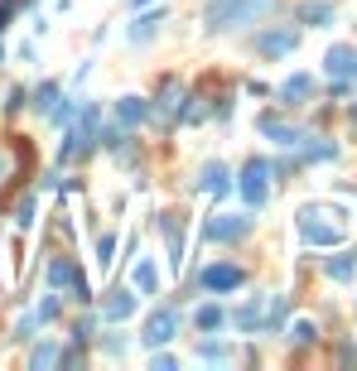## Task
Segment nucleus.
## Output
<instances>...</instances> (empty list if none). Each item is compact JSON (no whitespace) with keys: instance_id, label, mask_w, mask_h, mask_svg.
<instances>
[{"instance_id":"f03ea898","label":"nucleus","mask_w":357,"mask_h":371,"mask_svg":"<svg viewBox=\"0 0 357 371\" xmlns=\"http://www.w3.org/2000/svg\"><path fill=\"white\" fill-rule=\"evenodd\" d=\"M275 0H222L208 10V25L213 29H227V25H251V20H261V15H271Z\"/></svg>"},{"instance_id":"f8f14e48","label":"nucleus","mask_w":357,"mask_h":371,"mask_svg":"<svg viewBox=\"0 0 357 371\" xmlns=\"http://www.w3.org/2000/svg\"><path fill=\"white\" fill-rule=\"evenodd\" d=\"M329 20H333V5H329V0H304V5H300V25L324 29Z\"/></svg>"},{"instance_id":"4be33fe9","label":"nucleus","mask_w":357,"mask_h":371,"mask_svg":"<svg viewBox=\"0 0 357 371\" xmlns=\"http://www.w3.org/2000/svg\"><path fill=\"white\" fill-rule=\"evenodd\" d=\"M353 270H357V261H348V256L329 261V275H333V280H353Z\"/></svg>"},{"instance_id":"393cba45","label":"nucleus","mask_w":357,"mask_h":371,"mask_svg":"<svg viewBox=\"0 0 357 371\" xmlns=\"http://www.w3.org/2000/svg\"><path fill=\"white\" fill-rule=\"evenodd\" d=\"M198 357H208V362H222V357H227V347H218V343H208V347H198Z\"/></svg>"},{"instance_id":"4468645a","label":"nucleus","mask_w":357,"mask_h":371,"mask_svg":"<svg viewBox=\"0 0 357 371\" xmlns=\"http://www.w3.org/2000/svg\"><path fill=\"white\" fill-rule=\"evenodd\" d=\"M309 92H314V78H309V73H295V78H290V82H285V87H280V102L300 106L304 97H309Z\"/></svg>"},{"instance_id":"f257e3e1","label":"nucleus","mask_w":357,"mask_h":371,"mask_svg":"<svg viewBox=\"0 0 357 371\" xmlns=\"http://www.w3.org/2000/svg\"><path fill=\"white\" fill-rule=\"evenodd\" d=\"M343 232H348V222H343L338 208H304L300 212V237L314 241V246H333V241H343Z\"/></svg>"},{"instance_id":"1a4fd4ad","label":"nucleus","mask_w":357,"mask_h":371,"mask_svg":"<svg viewBox=\"0 0 357 371\" xmlns=\"http://www.w3.org/2000/svg\"><path fill=\"white\" fill-rule=\"evenodd\" d=\"M169 338H174V309H160V314L145 323V343L160 347V343H169Z\"/></svg>"},{"instance_id":"7ed1b4c3","label":"nucleus","mask_w":357,"mask_h":371,"mask_svg":"<svg viewBox=\"0 0 357 371\" xmlns=\"http://www.w3.org/2000/svg\"><path fill=\"white\" fill-rule=\"evenodd\" d=\"M266 174H271L266 159H251L247 169H242V198H247V208H261V203H266V193H271Z\"/></svg>"},{"instance_id":"6ab92c4d","label":"nucleus","mask_w":357,"mask_h":371,"mask_svg":"<svg viewBox=\"0 0 357 371\" xmlns=\"http://www.w3.org/2000/svg\"><path fill=\"white\" fill-rule=\"evenodd\" d=\"M222 309L218 304H203V309H198V314H193V323H198V328H203V333H213V328H222Z\"/></svg>"},{"instance_id":"9d476101","label":"nucleus","mask_w":357,"mask_h":371,"mask_svg":"<svg viewBox=\"0 0 357 371\" xmlns=\"http://www.w3.org/2000/svg\"><path fill=\"white\" fill-rule=\"evenodd\" d=\"M160 227H165V237H169V261L179 265V256H184V222H179V212H165Z\"/></svg>"},{"instance_id":"ddd939ff","label":"nucleus","mask_w":357,"mask_h":371,"mask_svg":"<svg viewBox=\"0 0 357 371\" xmlns=\"http://www.w3.org/2000/svg\"><path fill=\"white\" fill-rule=\"evenodd\" d=\"M140 121H145V102H140V97H126V102L116 106V131H131Z\"/></svg>"},{"instance_id":"423d86ee","label":"nucleus","mask_w":357,"mask_h":371,"mask_svg":"<svg viewBox=\"0 0 357 371\" xmlns=\"http://www.w3.org/2000/svg\"><path fill=\"white\" fill-rule=\"evenodd\" d=\"M198 285H203V290H237V285H242V270H237V265H208V270L198 275Z\"/></svg>"},{"instance_id":"9b49d317","label":"nucleus","mask_w":357,"mask_h":371,"mask_svg":"<svg viewBox=\"0 0 357 371\" xmlns=\"http://www.w3.org/2000/svg\"><path fill=\"white\" fill-rule=\"evenodd\" d=\"M261 135H271L275 145H300L304 140L295 126H285V121H275V116H261Z\"/></svg>"},{"instance_id":"39448f33","label":"nucleus","mask_w":357,"mask_h":371,"mask_svg":"<svg viewBox=\"0 0 357 371\" xmlns=\"http://www.w3.org/2000/svg\"><path fill=\"white\" fill-rule=\"evenodd\" d=\"M247 227H251V217H213L203 227V237L208 241H237V237H247Z\"/></svg>"},{"instance_id":"dca6fc26","label":"nucleus","mask_w":357,"mask_h":371,"mask_svg":"<svg viewBox=\"0 0 357 371\" xmlns=\"http://www.w3.org/2000/svg\"><path fill=\"white\" fill-rule=\"evenodd\" d=\"M256 49L271 53V58H275V53H290V49H295V34H290V29H280V34H275V29H271V34H261V44H256Z\"/></svg>"},{"instance_id":"0eeeda50","label":"nucleus","mask_w":357,"mask_h":371,"mask_svg":"<svg viewBox=\"0 0 357 371\" xmlns=\"http://www.w3.org/2000/svg\"><path fill=\"white\" fill-rule=\"evenodd\" d=\"M266 314H271V299H247V304H242V309L232 314V323H237L242 333H256V328H261V318H266Z\"/></svg>"},{"instance_id":"5701e85b","label":"nucleus","mask_w":357,"mask_h":371,"mask_svg":"<svg viewBox=\"0 0 357 371\" xmlns=\"http://www.w3.org/2000/svg\"><path fill=\"white\" fill-rule=\"evenodd\" d=\"M54 102H58V87H54V82L34 92V106H39V111H54Z\"/></svg>"},{"instance_id":"aec40b11","label":"nucleus","mask_w":357,"mask_h":371,"mask_svg":"<svg viewBox=\"0 0 357 371\" xmlns=\"http://www.w3.org/2000/svg\"><path fill=\"white\" fill-rule=\"evenodd\" d=\"M73 280H78V270H73L68 261H58L54 270H49V285H54V290H63V285H73Z\"/></svg>"},{"instance_id":"bb28decb","label":"nucleus","mask_w":357,"mask_h":371,"mask_svg":"<svg viewBox=\"0 0 357 371\" xmlns=\"http://www.w3.org/2000/svg\"><path fill=\"white\" fill-rule=\"evenodd\" d=\"M39 318H44V323H49V318H58V299H44V304H39Z\"/></svg>"},{"instance_id":"a878e982","label":"nucleus","mask_w":357,"mask_h":371,"mask_svg":"<svg viewBox=\"0 0 357 371\" xmlns=\"http://www.w3.org/2000/svg\"><path fill=\"white\" fill-rule=\"evenodd\" d=\"M49 362H58V352L54 347H39V352H34V367H49Z\"/></svg>"},{"instance_id":"f3484780","label":"nucleus","mask_w":357,"mask_h":371,"mask_svg":"<svg viewBox=\"0 0 357 371\" xmlns=\"http://www.w3.org/2000/svg\"><path fill=\"white\" fill-rule=\"evenodd\" d=\"M131 314H136V294H131V290H116L107 299V318H131Z\"/></svg>"},{"instance_id":"2eb2a0df","label":"nucleus","mask_w":357,"mask_h":371,"mask_svg":"<svg viewBox=\"0 0 357 371\" xmlns=\"http://www.w3.org/2000/svg\"><path fill=\"white\" fill-rule=\"evenodd\" d=\"M198 188L203 193H227V169L222 164H203L198 169Z\"/></svg>"},{"instance_id":"20e7f679","label":"nucleus","mask_w":357,"mask_h":371,"mask_svg":"<svg viewBox=\"0 0 357 371\" xmlns=\"http://www.w3.org/2000/svg\"><path fill=\"white\" fill-rule=\"evenodd\" d=\"M92 135H97V106H87L83 111V121H78V126H73V135H68V145H63V159H73L78 155V150H92Z\"/></svg>"},{"instance_id":"a211bd4d","label":"nucleus","mask_w":357,"mask_h":371,"mask_svg":"<svg viewBox=\"0 0 357 371\" xmlns=\"http://www.w3.org/2000/svg\"><path fill=\"white\" fill-rule=\"evenodd\" d=\"M160 25H165V10H155V15H140L136 25H131V39H136V44H145V39H150Z\"/></svg>"},{"instance_id":"412c9836","label":"nucleus","mask_w":357,"mask_h":371,"mask_svg":"<svg viewBox=\"0 0 357 371\" xmlns=\"http://www.w3.org/2000/svg\"><path fill=\"white\" fill-rule=\"evenodd\" d=\"M155 280H160V270H155L150 261H140L136 265V285H140V290H155Z\"/></svg>"},{"instance_id":"b1692460","label":"nucleus","mask_w":357,"mask_h":371,"mask_svg":"<svg viewBox=\"0 0 357 371\" xmlns=\"http://www.w3.org/2000/svg\"><path fill=\"white\" fill-rule=\"evenodd\" d=\"M314 338H319L314 323H295V343H314Z\"/></svg>"},{"instance_id":"6e6552de","label":"nucleus","mask_w":357,"mask_h":371,"mask_svg":"<svg viewBox=\"0 0 357 371\" xmlns=\"http://www.w3.org/2000/svg\"><path fill=\"white\" fill-rule=\"evenodd\" d=\"M324 68H329V78H338V82H343V78H353V73H357V53L338 44V49H329Z\"/></svg>"}]
</instances>
